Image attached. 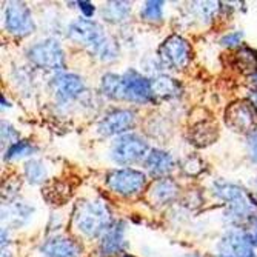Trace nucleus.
I'll return each instance as SVG.
<instances>
[{
    "instance_id": "35",
    "label": "nucleus",
    "mask_w": 257,
    "mask_h": 257,
    "mask_svg": "<svg viewBox=\"0 0 257 257\" xmlns=\"http://www.w3.org/2000/svg\"><path fill=\"white\" fill-rule=\"evenodd\" d=\"M254 105L257 106V97H255V100H254Z\"/></svg>"
},
{
    "instance_id": "27",
    "label": "nucleus",
    "mask_w": 257,
    "mask_h": 257,
    "mask_svg": "<svg viewBox=\"0 0 257 257\" xmlns=\"http://www.w3.org/2000/svg\"><path fill=\"white\" fill-rule=\"evenodd\" d=\"M182 168L188 176H197L199 173L203 171L205 167H203V163L199 157H188V159L183 160Z\"/></svg>"
},
{
    "instance_id": "7",
    "label": "nucleus",
    "mask_w": 257,
    "mask_h": 257,
    "mask_svg": "<svg viewBox=\"0 0 257 257\" xmlns=\"http://www.w3.org/2000/svg\"><path fill=\"white\" fill-rule=\"evenodd\" d=\"M122 100L133 103H153L156 100L153 94L151 80L137 73L136 69H128L122 74Z\"/></svg>"
},
{
    "instance_id": "28",
    "label": "nucleus",
    "mask_w": 257,
    "mask_h": 257,
    "mask_svg": "<svg viewBox=\"0 0 257 257\" xmlns=\"http://www.w3.org/2000/svg\"><path fill=\"white\" fill-rule=\"evenodd\" d=\"M19 140V133L7 122H2V142L4 145L7 144L8 147H11L13 144H16Z\"/></svg>"
},
{
    "instance_id": "5",
    "label": "nucleus",
    "mask_w": 257,
    "mask_h": 257,
    "mask_svg": "<svg viewBox=\"0 0 257 257\" xmlns=\"http://www.w3.org/2000/svg\"><path fill=\"white\" fill-rule=\"evenodd\" d=\"M105 183L112 193L123 197H133L144 191L147 185V176L142 171L133 168L112 170L106 174Z\"/></svg>"
},
{
    "instance_id": "22",
    "label": "nucleus",
    "mask_w": 257,
    "mask_h": 257,
    "mask_svg": "<svg viewBox=\"0 0 257 257\" xmlns=\"http://www.w3.org/2000/svg\"><path fill=\"white\" fill-rule=\"evenodd\" d=\"M100 91L112 100H122V76L105 74L100 82Z\"/></svg>"
},
{
    "instance_id": "16",
    "label": "nucleus",
    "mask_w": 257,
    "mask_h": 257,
    "mask_svg": "<svg viewBox=\"0 0 257 257\" xmlns=\"http://www.w3.org/2000/svg\"><path fill=\"white\" fill-rule=\"evenodd\" d=\"M179 193V186L174 180L171 179H159L156 180L151 188L148 191V199L151 203H156V205H165V203H170L171 200L176 199Z\"/></svg>"
},
{
    "instance_id": "4",
    "label": "nucleus",
    "mask_w": 257,
    "mask_h": 257,
    "mask_svg": "<svg viewBox=\"0 0 257 257\" xmlns=\"http://www.w3.org/2000/svg\"><path fill=\"white\" fill-rule=\"evenodd\" d=\"M148 156V144L144 137L128 133L119 136L111 145V159L119 165H131Z\"/></svg>"
},
{
    "instance_id": "29",
    "label": "nucleus",
    "mask_w": 257,
    "mask_h": 257,
    "mask_svg": "<svg viewBox=\"0 0 257 257\" xmlns=\"http://www.w3.org/2000/svg\"><path fill=\"white\" fill-rule=\"evenodd\" d=\"M242 39H243V33L242 31H232V33L225 34L220 39V45L225 46V48H234V46L240 45Z\"/></svg>"
},
{
    "instance_id": "2",
    "label": "nucleus",
    "mask_w": 257,
    "mask_h": 257,
    "mask_svg": "<svg viewBox=\"0 0 257 257\" xmlns=\"http://www.w3.org/2000/svg\"><path fill=\"white\" fill-rule=\"evenodd\" d=\"M73 222L76 229L86 237H102L114 223L109 208L102 200H80L76 205Z\"/></svg>"
},
{
    "instance_id": "8",
    "label": "nucleus",
    "mask_w": 257,
    "mask_h": 257,
    "mask_svg": "<svg viewBox=\"0 0 257 257\" xmlns=\"http://www.w3.org/2000/svg\"><path fill=\"white\" fill-rule=\"evenodd\" d=\"M4 25L10 34L25 37L36 30L31 10L22 2H10L4 11Z\"/></svg>"
},
{
    "instance_id": "10",
    "label": "nucleus",
    "mask_w": 257,
    "mask_h": 257,
    "mask_svg": "<svg viewBox=\"0 0 257 257\" xmlns=\"http://www.w3.org/2000/svg\"><path fill=\"white\" fill-rule=\"evenodd\" d=\"M136 125V114L131 109H114L99 122V133L105 137L128 134Z\"/></svg>"
},
{
    "instance_id": "15",
    "label": "nucleus",
    "mask_w": 257,
    "mask_h": 257,
    "mask_svg": "<svg viewBox=\"0 0 257 257\" xmlns=\"http://www.w3.org/2000/svg\"><path fill=\"white\" fill-rule=\"evenodd\" d=\"M176 167L174 159L170 153L162 150H151L145 159V168L147 171L157 179H165L168 174L173 173Z\"/></svg>"
},
{
    "instance_id": "17",
    "label": "nucleus",
    "mask_w": 257,
    "mask_h": 257,
    "mask_svg": "<svg viewBox=\"0 0 257 257\" xmlns=\"http://www.w3.org/2000/svg\"><path fill=\"white\" fill-rule=\"evenodd\" d=\"M34 213V208L27 205L25 202H14V203H10L7 206V209L4 208V217L2 220L7 222V225L10 226H22V225H25L31 214Z\"/></svg>"
},
{
    "instance_id": "20",
    "label": "nucleus",
    "mask_w": 257,
    "mask_h": 257,
    "mask_svg": "<svg viewBox=\"0 0 257 257\" xmlns=\"http://www.w3.org/2000/svg\"><path fill=\"white\" fill-rule=\"evenodd\" d=\"M190 139L193 140V145L202 148L208 147L209 144H213L217 139V126H214L209 122H200L191 130Z\"/></svg>"
},
{
    "instance_id": "18",
    "label": "nucleus",
    "mask_w": 257,
    "mask_h": 257,
    "mask_svg": "<svg viewBox=\"0 0 257 257\" xmlns=\"http://www.w3.org/2000/svg\"><path fill=\"white\" fill-rule=\"evenodd\" d=\"M213 193L222 199L223 202H226V205L229 203H234L243 197H246L245 191L240 188L239 185L236 183H231V182H226V180H216L213 183Z\"/></svg>"
},
{
    "instance_id": "21",
    "label": "nucleus",
    "mask_w": 257,
    "mask_h": 257,
    "mask_svg": "<svg viewBox=\"0 0 257 257\" xmlns=\"http://www.w3.org/2000/svg\"><path fill=\"white\" fill-rule=\"evenodd\" d=\"M131 13L130 2H108L102 8V16L106 22L111 23H120L128 19Z\"/></svg>"
},
{
    "instance_id": "11",
    "label": "nucleus",
    "mask_w": 257,
    "mask_h": 257,
    "mask_svg": "<svg viewBox=\"0 0 257 257\" xmlns=\"http://www.w3.org/2000/svg\"><path fill=\"white\" fill-rule=\"evenodd\" d=\"M219 255L223 257H248L252 252V243L243 229H229L219 242Z\"/></svg>"
},
{
    "instance_id": "1",
    "label": "nucleus",
    "mask_w": 257,
    "mask_h": 257,
    "mask_svg": "<svg viewBox=\"0 0 257 257\" xmlns=\"http://www.w3.org/2000/svg\"><path fill=\"white\" fill-rule=\"evenodd\" d=\"M68 37L74 43H79L97 59L111 62L117 59L119 46L99 25L97 22L89 19H77L68 27Z\"/></svg>"
},
{
    "instance_id": "3",
    "label": "nucleus",
    "mask_w": 257,
    "mask_h": 257,
    "mask_svg": "<svg viewBox=\"0 0 257 257\" xmlns=\"http://www.w3.org/2000/svg\"><path fill=\"white\" fill-rule=\"evenodd\" d=\"M28 59L37 68L62 74L65 71V53L57 40L46 39L28 50Z\"/></svg>"
},
{
    "instance_id": "34",
    "label": "nucleus",
    "mask_w": 257,
    "mask_h": 257,
    "mask_svg": "<svg viewBox=\"0 0 257 257\" xmlns=\"http://www.w3.org/2000/svg\"><path fill=\"white\" fill-rule=\"evenodd\" d=\"M120 257H134V255H131V254H122Z\"/></svg>"
},
{
    "instance_id": "13",
    "label": "nucleus",
    "mask_w": 257,
    "mask_h": 257,
    "mask_svg": "<svg viewBox=\"0 0 257 257\" xmlns=\"http://www.w3.org/2000/svg\"><path fill=\"white\" fill-rule=\"evenodd\" d=\"M126 240H125V223L123 222H114L100 237L99 242V252L102 257L117 255L125 251Z\"/></svg>"
},
{
    "instance_id": "26",
    "label": "nucleus",
    "mask_w": 257,
    "mask_h": 257,
    "mask_svg": "<svg viewBox=\"0 0 257 257\" xmlns=\"http://www.w3.org/2000/svg\"><path fill=\"white\" fill-rule=\"evenodd\" d=\"M163 2L160 0H150L140 11V17L147 22H162L163 19Z\"/></svg>"
},
{
    "instance_id": "23",
    "label": "nucleus",
    "mask_w": 257,
    "mask_h": 257,
    "mask_svg": "<svg viewBox=\"0 0 257 257\" xmlns=\"http://www.w3.org/2000/svg\"><path fill=\"white\" fill-rule=\"evenodd\" d=\"M48 176V170H46L45 163L37 159H31L25 163V177L31 185L43 183V180Z\"/></svg>"
},
{
    "instance_id": "33",
    "label": "nucleus",
    "mask_w": 257,
    "mask_h": 257,
    "mask_svg": "<svg viewBox=\"0 0 257 257\" xmlns=\"http://www.w3.org/2000/svg\"><path fill=\"white\" fill-rule=\"evenodd\" d=\"M248 199L249 202L257 206V177L251 182V188H249V193H248Z\"/></svg>"
},
{
    "instance_id": "24",
    "label": "nucleus",
    "mask_w": 257,
    "mask_h": 257,
    "mask_svg": "<svg viewBox=\"0 0 257 257\" xmlns=\"http://www.w3.org/2000/svg\"><path fill=\"white\" fill-rule=\"evenodd\" d=\"M34 151H36V147L31 142H28V140H17L16 144H13L11 147L7 148L4 159L5 160H16V159H20V157L30 156Z\"/></svg>"
},
{
    "instance_id": "9",
    "label": "nucleus",
    "mask_w": 257,
    "mask_h": 257,
    "mask_svg": "<svg viewBox=\"0 0 257 257\" xmlns=\"http://www.w3.org/2000/svg\"><path fill=\"white\" fill-rule=\"evenodd\" d=\"M226 125L237 133H252L257 125V106L249 100L231 103L225 111Z\"/></svg>"
},
{
    "instance_id": "31",
    "label": "nucleus",
    "mask_w": 257,
    "mask_h": 257,
    "mask_svg": "<svg viewBox=\"0 0 257 257\" xmlns=\"http://www.w3.org/2000/svg\"><path fill=\"white\" fill-rule=\"evenodd\" d=\"M77 7L82 11V14H83L85 19L92 17V16H94V13H96V7L92 5L91 2H86V0H80V2H77Z\"/></svg>"
},
{
    "instance_id": "12",
    "label": "nucleus",
    "mask_w": 257,
    "mask_h": 257,
    "mask_svg": "<svg viewBox=\"0 0 257 257\" xmlns=\"http://www.w3.org/2000/svg\"><path fill=\"white\" fill-rule=\"evenodd\" d=\"M51 86H53L57 102H60V103H68V102L76 100L85 91L83 79L79 77L77 74H71V73L57 74L53 79Z\"/></svg>"
},
{
    "instance_id": "6",
    "label": "nucleus",
    "mask_w": 257,
    "mask_h": 257,
    "mask_svg": "<svg viewBox=\"0 0 257 257\" xmlns=\"http://www.w3.org/2000/svg\"><path fill=\"white\" fill-rule=\"evenodd\" d=\"M157 54L163 66L176 69V71L188 66L193 57L190 43L179 34H173L163 40L159 46Z\"/></svg>"
},
{
    "instance_id": "25",
    "label": "nucleus",
    "mask_w": 257,
    "mask_h": 257,
    "mask_svg": "<svg viewBox=\"0 0 257 257\" xmlns=\"http://www.w3.org/2000/svg\"><path fill=\"white\" fill-rule=\"evenodd\" d=\"M236 59L239 62V66L246 73H252L254 76L257 74V53L249 50V48H242L237 54Z\"/></svg>"
},
{
    "instance_id": "30",
    "label": "nucleus",
    "mask_w": 257,
    "mask_h": 257,
    "mask_svg": "<svg viewBox=\"0 0 257 257\" xmlns=\"http://www.w3.org/2000/svg\"><path fill=\"white\" fill-rule=\"evenodd\" d=\"M246 148L251 162L257 163V131H252L246 137Z\"/></svg>"
},
{
    "instance_id": "19",
    "label": "nucleus",
    "mask_w": 257,
    "mask_h": 257,
    "mask_svg": "<svg viewBox=\"0 0 257 257\" xmlns=\"http://www.w3.org/2000/svg\"><path fill=\"white\" fill-rule=\"evenodd\" d=\"M151 86L154 97L173 99L180 94V85L168 76H157L151 80Z\"/></svg>"
},
{
    "instance_id": "14",
    "label": "nucleus",
    "mask_w": 257,
    "mask_h": 257,
    "mask_svg": "<svg viewBox=\"0 0 257 257\" xmlns=\"http://www.w3.org/2000/svg\"><path fill=\"white\" fill-rule=\"evenodd\" d=\"M40 251L46 257H79L82 254V245L71 237L54 236L43 242Z\"/></svg>"
},
{
    "instance_id": "32",
    "label": "nucleus",
    "mask_w": 257,
    "mask_h": 257,
    "mask_svg": "<svg viewBox=\"0 0 257 257\" xmlns=\"http://www.w3.org/2000/svg\"><path fill=\"white\" fill-rule=\"evenodd\" d=\"M246 234H248L252 246H257V214L249 220V228L246 229Z\"/></svg>"
}]
</instances>
